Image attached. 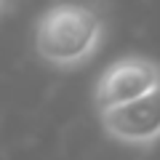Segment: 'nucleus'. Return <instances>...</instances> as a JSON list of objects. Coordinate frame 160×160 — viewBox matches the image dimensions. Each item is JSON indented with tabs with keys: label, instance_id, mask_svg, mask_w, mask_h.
<instances>
[{
	"label": "nucleus",
	"instance_id": "nucleus-3",
	"mask_svg": "<svg viewBox=\"0 0 160 160\" xmlns=\"http://www.w3.org/2000/svg\"><path fill=\"white\" fill-rule=\"evenodd\" d=\"M160 83V67L152 64L149 59H139V56H128L120 59V62L109 64L104 69V75L96 83V107H115V104H123L128 99L142 96L144 91L155 88Z\"/></svg>",
	"mask_w": 160,
	"mask_h": 160
},
{
	"label": "nucleus",
	"instance_id": "nucleus-2",
	"mask_svg": "<svg viewBox=\"0 0 160 160\" xmlns=\"http://www.w3.org/2000/svg\"><path fill=\"white\" fill-rule=\"evenodd\" d=\"M102 126L109 136L126 144H149L160 139V83L142 96L115 107H104Z\"/></svg>",
	"mask_w": 160,
	"mask_h": 160
},
{
	"label": "nucleus",
	"instance_id": "nucleus-1",
	"mask_svg": "<svg viewBox=\"0 0 160 160\" xmlns=\"http://www.w3.org/2000/svg\"><path fill=\"white\" fill-rule=\"evenodd\" d=\"M102 40V19L93 8L62 3L48 8L38 22L35 48L40 59L56 67H72L96 51Z\"/></svg>",
	"mask_w": 160,
	"mask_h": 160
}]
</instances>
